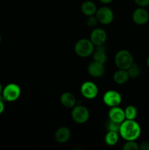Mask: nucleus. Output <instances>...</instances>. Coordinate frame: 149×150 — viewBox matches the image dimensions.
Instances as JSON below:
<instances>
[{
  "instance_id": "nucleus-1",
  "label": "nucleus",
  "mask_w": 149,
  "mask_h": 150,
  "mask_svg": "<svg viewBox=\"0 0 149 150\" xmlns=\"http://www.w3.org/2000/svg\"><path fill=\"white\" fill-rule=\"evenodd\" d=\"M119 133L125 141H136L141 134V127L134 120H125L121 124Z\"/></svg>"
},
{
  "instance_id": "nucleus-2",
  "label": "nucleus",
  "mask_w": 149,
  "mask_h": 150,
  "mask_svg": "<svg viewBox=\"0 0 149 150\" xmlns=\"http://www.w3.org/2000/svg\"><path fill=\"white\" fill-rule=\"evenodd\" d=\"M95 49V45L92 43L90 39L79 40L74 45V52L78 57L82 58L90 57L92 55Z\"/></svg>"
},
{
  "instance_id": "nucleus-3",
  "label": "nucleus",
  "mask_w": 149,
  "mask_h": 150,
  "mask_svg": "<svg viewBox=\"0 0 149 150\" xmlns=\"http://www.w3.org/2000/svg\"><path fill=\"white\" fill-rule=\"evenodd\" d=\"M134 63V58L127 50L118 51L115 57V64L118 69L127 70Z\"/></svg>"
},
{
  "instance_id": "nucleus-4",
  "label": "nucleus",
  "mask_w": 149,
  "mask_h": 150,
  "mask_svg": "<svg viewBox=\"0 0 149 150\" xmlns=\"http://www.w3.org/2000/svg\"><path fill=\"white\" fill-rule=\"evenodd\" d=\"M72 118L77 124H83L89 120L90 114L86 107L83 105H74L71 112Z\"/></svg>"
},
{
  "instance_id": "nucleus-5",
  "label": "nucleus",
  "mask_w": 149,
  "mask_h": 150,
  "mask_svg": "<svg viewBox=\"0 0 149 150\" xmlns=\"http://www.w3.org/2000/svg\"><path fill=\"white\" fill-rule=\"evenodd\" d=\"M20 93L21 91L20 86L13 83L7 84L2 91L3 98L5 100L9 102H13L18 99L20 96Z\"/></svg>"
},
{
  "instance_id": "nucleus-6",
  "label": "nucleus",
  "mask_w": 149,
  "mask_h": 150,
  "mask_svg": "<svg viewBox=\"0 0 149 150\" xmlns=\"http://www.w3.org/2000/svg\"><path fill=\"white\" fill-rule=\"evenodd\" d=\"M95 16L97 18L99 23L104 25H108L112 23L114 18L113 12L108 7H102L98 9Z\"/></svg>"
},
{
  "instance_id": "nucleus-7",
  "label": "nucleus",
  "mask_w": 149,
  "mask_h": 150,
  "mask_svg": "<svg viewBox=\"0 0 149 150\" xmlns=\"http://www.w3.org/2000/svg\"><path fill=\"white\" fill-rule=\"evenodd\" d=\"M122 101V97L121 94L115 90L107 91L103 95V102L108 106H118Z\"/></svg>"
},
{
  "instance_id": "nucleus-8",
  "label": "nucleus",
  "mask_w": 149,
  "mask_h": 150,
  "mask_svg": "<svg viewBox=\"0 0 149 150\" xmlns=\"http://www.w3.org/2000/svg\"><path fill=\"white\" fill-rule=\"evenodd\" d=\"M80 92L85 98L89 100L96 98L99 92L97 86L92 81H86L80 86Z\"/></svg>"
},
{
  "instance_id": "nucleus-9",
  "label": "nucleus",
  "mask_w": 149,
  "mask_h": 150,
  "mask_svg": "<svg viewBox=\"0 0 149 150\" xmlns=\"http://www.w3.org/2000/svg\"><path fill=\"white\" fill-rule=\"evenodd\" d=\"M107 38L106 32L101 28H94L91 32L90 40L95 46L104 45L106 42Z\"/></svg>"
},
{
  "instance_id": "nucleus-10",
  "label": "nucleus",
  "mask_w": 149,
  "mask_h": 150,
  "mask_svg": "<svg viewBox=\"0 0 149 150\" xmlns=\"http://www.w3.org/2000/svg\"><path fill=\"white\" fill-rule=\"evenodd\" d=\"M132 20L137 25H144L149 20V13L144 7H140L132 13Z\"/></svg>"
},
{
  "instance_id": "nucleus-11",
  "label": "nucleus",
  "mask_w": 149,
  "mask_h": 150,
  "mask_svg": "<svg viewBox=\"0 0 149 150\" xmlns=\"http://www.w3.org/2000/svg\"><path fill=\"white\" fill-rule=\"evenodd\" d=\"M88 73L93 78L102 77L105 73V67L104 64L93 61L88 67Z\"/></svg>"
},
{
  "instance_id": "nucleus-12",
  "label": "nucleus",
  "mask_w": 149,
  "mask_h": 150,
  "mask_svg": "<svg viewBox=\"0 0 149 150\" xmlns=\"http://www.w3.org/2000/svg\"><path fill=\"white\" fill-rule=\"evenodd\" d=\"M110 120L118 123H122L126 120L124 110L118 106L112 107L108 112Z\"/></svg>"
},
{
  "instance_id": "nucleus-13",
  "label": "nucleus",
  "mask_w": 149,
  "mask_h": 150,
  "mask_svg": "<svg viewBox=\"0 0 149 150\" xmlns=\"http://www.w3.org/2000/svg\"><path fill=\"white\" fill-rule=\"evenodd\" d=\"M70 137H71V131L67 127H61L58 128L54 135L55 140L60 144L67 142L70 139Z\"/></svg>"
},
{
  "instance_id": "nucleus-14",
  "label": "nucleus",
  "mask_w": 149,
  "mask_h": 150,
  "mask_svg": "<svg viewBox=\"0 0 149 150\" xmlns=\"http://www.w3.org/2000/svg\"><path fill=\"white\" fill-rule=\"evenodd\" d=\"M92 57H93V59L94 62H97L105 64L108 59V57H107L106 48L104 46V45L96 46L94 51L92 54Z\"/></svg>"
},
{
  "instance_id": "nucleus-15",
  "label": "nucleus",
  "mask_w": 149,
  "mask_h": 150,
  "mask_svg": "<svg viewBox=\"0 0 149 150\" xmlns=\"http://www.w3.org/2000/svg\"><path fill=\"white\" fill-rule=\"evenodd\" d=\"M60 102L65 108H72L76 105V98L73 94L64 92L60 97Z\"/></svg>"
},
{
  "instance_id": "nucleus-16",
  "label": "nucleus",
  "mask_w": 149,
  "mask_h": 150,
  "mask_svg": "<svg viewBox=\"0 0 149 150\" xmlns=\"http://www.w3.org/2000/svg\"><path fill=\"white\" fill-rule=\"evenodd\" d=\"M129 76L127 70H123V69H118L117 71L114 73L112 76V79L114 82L117 84H124L128 81Z\"/></svg>"
},
{
  "instance_id": "nucleus-17",
  "label": "nucleus",
  "mask_w": 149,
  "mask_h": 150,
  "mask_svg": "<svg viewBox=\"0 0 149 150\" xmlns=\"http://www.w3.org/2000/svg\"><path fill=\"white\" fill-rule=\"evenodd\" d=\"M97 10V7L94 2L91 1H85L81 5V11L85 16H94Z\"/></svg>"
},
{
  "instance_id": "nucleus-18",
  "label": "nucleus",
  "mask_w": 149,
  "mask_h": 150,
  "mask_svg": "<svg viewBox=\"0 0 149 150\" xmlns=\"http://www.w3.org/2000/svg\"><path fill=\"white\" fill-rule=\"evenodd\" d=\"M119 136L118 132L115 131H108L105 135V142L108 146H115L118 142Z\"/></svg>"
},
{
  "instance_id": "nucleus-19",
  "label": "nucleus",
  "mask_w": 149,
  "mask_h": 150,
  "mask_svg": "<svg viewBox=\"0 0 149 150\" xmlns=\"http://www.w3.org/2000/svg\"><path fill=\"white\" fill-rule=\"evenodd\" d=\"M124 114H125L126 120H134L137 117V110L134 105H128L124 110Z\"/></svg>"
},
{
  "instance_id": "nucleus-20",
  "label": "nucleus",
  "mask_w": 149,
  "mask_h": 150,
  "mask_svg": "<svg viewBox=\"0 0 149 150\" xmlns=\"http://www.w3.org/2000/svg\"><path fill=\"white\" fill-rule=\"evenodd\" d=\"M127 72H128L129 78H131V79H135V78L138 77L139 75L140 74L141 70H140V66L134 62L127 69Z\"/></svg>"
},
{
  "instance_id": "nucleus-21",
  "label": "nucleus",
  "mask_w": 149,
  "mask_h": 150,
  "mask_svg": "<svg viewBox=\"0 0 149 150\" xmlns=\"http://www.w3.org/2000/svg\"><path fill=\"white\" fill-rule=\"evenodd\" d=\"M121 124V123L116 122H114L109 119L105 124V127H106L108 131H115L119 133Z\"/></svg>"
},
{
  "instance_id": "nucleus-22",
  "label": "nucleus",
  "mask_w": 149,
  "mask_h": 150,
  "mask_svg": "<svg viewBox=\"0 0 149 150\" xmlns=\"http://www.w3.org/2000/svg\"><path fill=\"white\" fill-rule=\"evenodd\" d=\"M124 150H138L139 144L135 141H127L123 146Z\"/></svg>"
},
{
  "instance_id": "nucleus-23",
  "label": "nucleus",
  "mask_w": 149,
  "mask_h": 150,
  "mask_svg": "<svg viewBox=\"0 0 149 150\" xmlns=\"http://www.w3.org/2000/svg\"><path fill=\"white\" fill-rule=\"evenodd\" d=\"M86 24L88 26L91 28H94L96 27V25L98 24L99 21H98L97 18H96V16H87V19H86Z\"/></svg>"
},
{
  "instance_id": "nucleus-24",
  "label": "nucleus",
  "mask_w": 149,
  "mask_h": 150,
  "mask_svg": "<svg viewBox=\"0 0 149 150\" xmlns=\"http://www.w3.org/2000/svg\"><path fill=\"white\" fill-rule=\"evenodd\" d=\"M136 4L141 7H145L149 5V0H134Z\"/></svg>"
},
{
  "instance_id": "nucleus-25",
  "label": "nucleus",
  "mask_w": 149,
  "mask_h": 150,
  "mask_svg": "<svg viewBox=\"0 0 149 150\" xmlns=\"http://www.w3.org/2000/svg\"><path fill=\"white\" fill-rule=\"evenodd\" d=\"M139 149L141 150H149V142H143L139 145Z\"/></svg>"
},
{
  "instance_id": "nucleus-26",
  "label": "nucleus",
  "mask_w": 149,
  "mask_h": 150,
  "mask_svg": "<svg viewBox=\"0 0 149 150\" xmlns=\"http://www.w3.org/2000/svg\"><path fill=\"white\" fill-rule=\"evenodd\" d=\"M4 103H3V101L0 99V114H1V113L3 112V111H4Z\"/></svg>"
},
{
  "instance_id": "nucleus-27",
  "label": "nucleus",
  "mask_w": 149,
  "mask_h": 150,
  "mask_svg": "<svg viewBox=\"0 0 149 150\" xmlns=\"http://www.w3.org/2000/svg\"><path fill=\"white\" fill-rule=\"evenodd\" d=\"M100 2L103 3V4H110V3L112 2L113 0H99Z\"/></svg>"
},
{
  "instance_id": "nucleus-28",
  "label": "nucleus",
  "mask_w": 149,
  "mask_h": 150,
  "mask_svg": "<svg viewBox=\"0 0 149 150\" xmlns=\"http://www.w3.org/2000/svg\"><path fill=\"white\" fill-rule=\"evenodd\" d=\"M146 64H147V66L148 67V68H149V56L148 57L147 59H146Z\"/></svg>"
},
{
  "instance_id": "nucleus-29",
  "label": "nucleus",
  "mask_w": 149,
  "mask_h": 150,
  "mask_svg": "<svg viewBox=\"0 0 149 150\" xmlns=\"http://www.w3.org/2000/svg\"><path fill=\"white\" fill-rule=\"evenodd\" d=\"M1 83H0V95H1Z\"/></svg>"
},
{
  "instance_id": "nucleus-30",
  "label": "nucleus",
  "mask_w": 149,
  "mask_h": 150,
  "mask_svg": "<svg viewBox=\"0 0 149 150\" xmlns=\"http://www.w3.org/2000/svg\"><path fill=\"white\" fill-rule=\"evenodd\" d=\"M1 37L0 36V43H1Z\"/></svg>"
},
{
  "instance_id": "nucleus-31",
  "label": "nucleus",
  "mask_w": 149,
  "mask_h": 150,
  "mask_svg": "<svg viewBox=\"0 0 149 150\" xmlns=\"http://www.w3.org/2000/svg\"><path fill=\"white\" fill-rule=\"evenodd\" d=\"M148 30H149V23H148Z\"/></svg>"
}]
</instances>
